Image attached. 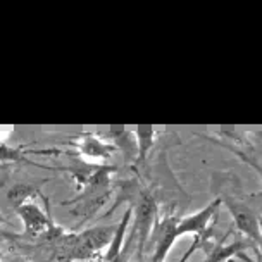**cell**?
<instances>
[{
  "instance_id": "1",
  "label": "cell",
  "mask_w": 262,
  "mask_h": 262,
  "mask_svg": "<svg viewBox=\"0 0 262 262\" xmlns=\"http://www.w3.org/2000/svg\"><path fill=\"white\" fill-rule=\"evenodd\" d=\"M223 204L226 205L233 217V223L243 236H247L254 243L255 249L260 245V219L243 200L236 196H221Z\"/></svg>"
},
{
  "instance_id": "11",
  "label": "cell",
  "mask_w": 262,
  "mask_h": 262,
  "mask_svg": "<svg viewBox=\"0 0 262 262\" xmlns=\"http://www.w3.org/2000/svg\"><path fill=\"white\" fill-rule=\"evenodd\" d=\"M137 133V140H138V161H143L145 156L148 154V150L152 148L154 140H156L157 129L150 128V126H143V128H137L135 129Z\"/></svg>"
},
{
  "instance_id": "13",
  "label": "cell",
  "mask_w": 262,
  "mask_h": 262,
  "mask_svg": "<svg viewBox=\"0 0 262 262\" xmlns=\"http://www.w3.org/2000/svg\"><path fill=\"white\" fill-rule=\"evenodd\" d=\"M236 259H240L243 262H262V254L259 252V249H255V257H250V255H247L245 252H240V254L236 255Z\"/></svg>"
},
{
  "instance_id": "8",
  "label": "cell",
  "mask_w": 262,
  "mask_h": 262,
  "mask_svg": "<svg viewBox=\"0 0 262 262\" xmlns=\"http://www.w3.org/2000/svg\"><path fill=\"white\" fill-rule=\"evenodd\" d=\"M78 152L81 156L92 157V159H105L109 157L112 152H116V147L112 143L104 142L102 138L95 137V135H83L76 143Z\"/></svg>"
},
{
  "instance_id": "12",
  "label": "cell",
  "mask_w": 262,
  "mask_h": 262,
  "mask_svg": "<svg viewBox=\"0 0 262 262\" xmlns=\"http://www.w3.org/2000/svg\"><path fill=\"white\" fill-rule=\"evenodd\" d=\"M23 161H26V157L21 148L9 147L4 142H0V162L9 164V162H23Z\"/></svg>"
},
{
  "instance_id": "2",
  "label": "cell",
  "mask_w": 262,
  "mask_h": 262,
  "mask_svg": "<svg viewBox=\"0 0 262 262\" xmlns=\"http://www.w3.org/2000/svg\"><path fill=\"white\" fill-rule=\"evenodd\" d=\"M16 214L21 217L25 224V233L30 236H49V238H62L64 233L59 226L50 221V217L41 210L38 205L26 202L16 209Z\"/></svg>"
},
{
  "instance_id": "7",
  "label": "cell",
  "mask_w": 262,
  "mask_h": 262,
  "mask_svg": "<svg viewBox=\"0 0 262 262\" xmlns=\"http://www.w3.org/2000/svg\"><path fill=\"white\" fill-rule=\"evenodd\" d=\"M228 236H229V233H226V235L223 236V240H219L217 243L210 245L209 254L205 257L204 262H226L231 259V257H236L240 252H245V249H247L245 242L236 240V242L226 243Z\"/></svg>"
},
{
  "instance_id": "6",
  "label": "cell",
  "mask_w": 262,
  "mask_h": 262,
  "mask_svg": "<svg viewBox=\"0 0 262 262\" xmlns=\"http://www.w3.org/2000/svg\"><path fill=\"white\" fill-rule=\"evenodd\" d=\"M131 216H133V209H128L124 212L123 219L116 224V231H114V236L109 243V247L105 249V254L102 255V260L100 262H114L118 260L121 255L124 254V235H126V229L129 226V221H131Z\"/></svg>"
},
{
  "instance_id": "14",
  "label": "cell",
  "mask_w": 262,
  "mask_h": 262,
  "mask_svg": "<svg viewBox=\"0 0 262 262\" xmlns=\"http://www.w3.org/2000/svg\"><path fill=\"white\" fill-rule=\"evenodd\" d=\"M259 252L262 254V221H260V245H259Z\"/></svg>"
},
{
  "instance_id": "3",
  "label": "cell",
  "mask_w": 262,
  "mask_h": 262,
  "mask_svg": "<svg viewBox=\"0 0 262 262\" xmlns=\"http://www.w3.org/2000/svg\"><path fill=\"white\" fill-rule=\"evenodd\" d=\"M221 196H216L210 204L205 205L204 209L196 210L193 214H188V216L178 219L176 228H174V235L176 238H181L185 235H190L193 233L195 236L204 235L205 231L210 229V223L214 221V217L217 216L219 209H221Z\"/></svg>"
},
{
  "instance_id": "16",
  "label": "cell",
  "mask_w": 262,
  "mask_h": 262,
  "mask_svg": "<svg viewBox=\"0 0 262 262\" xmlns=\"http://www.w3.org/2000/svg\"><path fill=\"white\" fill-rule=\"evenodd\" d=\"M0 235H4V233H2V231H0Z\"/></svg>"
},
{
  "instance_id": "4",
  "label": "cell",
  "mask_w": 262,
  "mask_h": 262,
  "mask_svg": "<svg viewBox=\"0 0 262 262\" xmlns=\"http://www.w3.org/2000/svg\"><path fill=\"white\" fill-rule=\"evenodd\" d=\"M156 214H157V207L154 196L150 193H147V191H142L137 205V217H135V231L138 233L137 236H138L140 254L143 252L145 243L150 238L154 221H156Z\"/></svg>"
},
{
  "instance_id": "5",
  "label": "cell",
  "mask_w": 262,
  "mask_h": 262,
  "mask_svg": "<svg viewBox=\"0 0 262 262\" xmlns=\"http://www.w3.org/2000/svg\"><path fill=\"white\" fill-rule=\"evenodd\" d=\"M178 217H166L164 221L157 224L154 236H156V247H154V254L150 262H166V257L172 249L174 242L178 240L174 235Z\"/></svg>"
},
{
  "instance_id": "9",
  "label": "cell",
  "mask_w": 262,
  "mask_h": 262,
  "mask_svg": "<svg viewBox=\"0 0 262 262\" xmlns=\"http://www.w3.org/2000/svg\"><path fill=\"white\" fill-rule=\"evenodd\" d=\"M109 191H104L102 195H92V196H88L86 200H83L81 204H79V209H74L73 212L74 214H78V216H81V217H90L93 216V214L97 212L100 207H104V205L107 204V200H109Z\"/></svg>"
},
{
  "instance_id": "10",
  "label": "cell",
  "mask_w": 262,
  "mask_h": 262,
  "mask_svg": "<svg viewBox=\"0 0 262 262\" xmlns=\"http://www.w3.org/2000/svg\"><path fill=\"white\" fill-rule=\"evenodd\" d=\"M40 193V188H36V186H31V185H16L12 186L11 190H9L7 193V199L9 202H11L14 207H21L23 204H26L28 200L33 199L35 195Z\"/></svg>"
},
{
  "instance_id": "15",
  "label": "cell",
  "mask_w": 262,
  "mask_h": 262,
  "mask_svg": "<svg viewBox=\"0 0 262 262\" xmlns=\"http://www.w3.org/2000/svg\"><path fill=\"white\" fill-rule=\"evenodd\" d=\"M0 221H2V216H0Z\"/></svg>"
}]
</instances>
